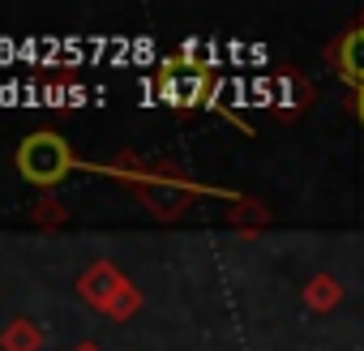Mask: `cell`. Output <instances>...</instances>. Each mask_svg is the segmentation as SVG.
<instances>
[{
	"instance_id": "cell-1",
	"label": "cell",
	"mask_w": 364,
	"mask_h": 351,
	"mask_svg": "<svg viewBox=\"0 0 364 351\" xmlns=\"http://www.w3.org/2000/svg\"><path fill=\"white\" fill-rule=\"evenodd\" d=\"M69 146L56 137V133H35L22 150H18V167H22V176H31V180H39V185H52V180H60V176L69 171Z\"/></svg>"
},
{
	"instance_id": "cell-2",
	"label": "cell",
	"mask_w": 364,
	"mask_h": 351,
	"mask_svg": "<svg viewBox=\"0 0 364 351\" xmlns=\"http://www.w3.org/2000/svg\"><path fill=\"white\" fill-rule=\"evenodd\" d=\"M338 65H343V77H347V82L364 86V26L347 35L343 52H338Z\"/></svg>"
},
{
	"instance_id": "cell-3",
	"label": "cell",
	"mask_w": 364,
	"mask_h": 351,
	"mask_svg": "<svg viewBox=\"0 0 364 351\" xmlns=\"http://www.w3.org/2000/svg\"><path fill=\"white\" fill-rule=\"evenodd\" d=\"M116 287V274H112V266H95V270H86V279H82V296H95V300H103L107 304V291Z\"/></svg>"
},
{
	"instance_id": "cell-4",
	"label": "cell",
	"mask_w": 364,
	"mask_h": 351,
	"mask_svg": "<svg viewBox=\"0 0 364 351\" xmlns=\"http://www.w3.org/2000/svg\"><path fill=\"white\" fill-rule=\"evenodd\" d=\"M5 351H39V330L31 321H14L5 330Z\"/></svg>"
},
{
	"instance_id": "cell-5",
	"label": "cell",
	"mask_w": 364,
	"mask_h": 351,
	"mask_svg": "<svg viewBox=\"0 0 364 351\" xmlns=\"http://www.w3.org/2000/svg\"><path fill=\"white\" fill-rule=\"evenodd\" d=\"M360 120H364V86H360Z\"/></svg>"
},
{
	"instance_id": "cell-6",
	"label": "cell",
	"mask_w": 364,
	"mask_h": 351,
	"mask_svg": "<svg viewBox=\"0 0 364 351\" xmlns=\"http://www.w3.org/2000/svg\"><path fill=\"white\" fill-rule=\"evenodd\" d=\"M82 351H90V347H82Z\"/></svg>"
}]
</instances>
